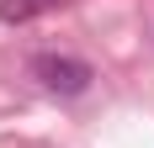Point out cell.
I'll use <instances>...</instances> for the list:
<instances>
[{
    "instance_id": "6da1fadb",
    "label": "cell",
    "mask_w": 154,
    "mask_h": 148,
    "mask_svg": "<svg viewBox=\"0 0 154 148\" xmlns=\"http://www.w3.org/2000/svg\"><path fill=\"white\" fill-rule=\"evenodd\" d=\"M27 74L48 90V95H64V101L85 95L91 79H96V69L85 58H75V53H32V58H27Z\"/></svg>"
},
{
    "instance_id": "7a4b0ae2",
    "label": "cell",
    "mask_w": 154,
    "mask_h": 148,
    "mask_svg": "<svg viewBox=\"0 0 154 148\" xmlns=\"http://www.w3.org/2000/svg\"><path fill=\"white\" fill-rule=\"evenodd\" d=\"M53 5H64V0H0V21L5 27H21V21H32V16H43V11H53Z\"/></svg>"
}]
</instances>
